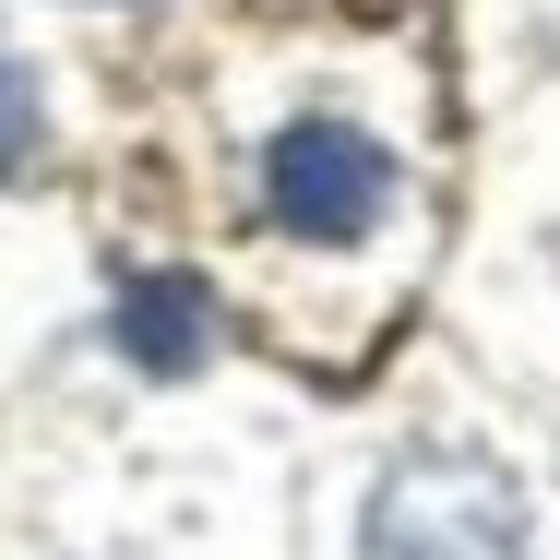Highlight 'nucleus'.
<instances>
[{"instance_id": "obj_1", "label": "nucleus", "mask_w": 560, "mask_h": 560, "mask_svg": "<svg viewBox=\"0 0 560 560\" xmlns=\"http://www.w3.org/2000/svg\"><path fill=\"white\" fill-rule=\"evenodd\" d=\"M262 215L287 226V238H370V226L394 215V155L370 143V131H346V119H299V131H275V155H262Z\"/></svg>"}, {"instance_id": "obj_2", "label": "nucleus", "mask_w": 560, "mask_h": 560, "mask_svg": "<svg viewBox=\"0 0 560 560\" xmlns=\"http://www.w3.org/2000/svg\"><path fill=\"white\" fill-rule=\"evenodd\" d=\"M370 560H513V501L477 465H406L370 513Z\"/></svg>"}, {"instance_id": "obj_3", "label": "nucleus", "mask_w": 560, "mask_h": 560, "mask_svg": "<svg viewBox=\"0 0 560 560\" xmlns=\"http://www.w3.org/2000/svg\"><path fill=\"white\" fill-rule=\"evenodd\" d=\"M119 346H131L143 370H191V358H203V287H167V275L131 287V299H119Z\"/></svg>"}, {"instance_id": "obj_4", "label": "nucleus", "mask_w": 560, "mask_h": 560, "mask_svg": "<svg viewBox=\"0 0 560 560\" xmlns=\"http://www.w3.org/2000/svg\"><path fill=\"white\" fill-rule=\"evenodd\" d=\"M36 131H48V108H36V84H24V60H0V179L36 167Z\"/></svg>"}]
</instances>
